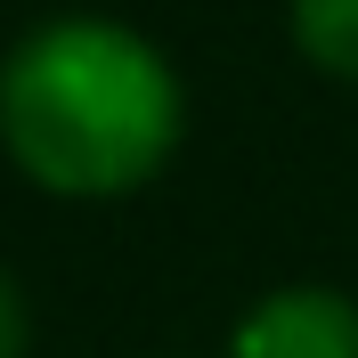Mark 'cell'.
<instances>
[{
  "label": "cell",
  "mask_w": 358,
  "mask_h": 358,
  "mask_svg": "<svg viewBox=\"0 0 358 358\" xmlns=\"http://www.w3.org/2000/svg\"><path fill=\"white\" fill-rule=\"evenodd\" d=\"M179 131L171 57L122 17H49L0 57V147L49 196H131L179 155Z\"/></svg>",
  "instance_id": "1"
},
{
  "label": "cell",
  "mask_w": 358,
  "mask_h": 358,
  "mask_svg": "<svg viewBox=\"0 0 358 358\" xmlns=\"http://www.w3.org/2000/svg\"><path fill=\"white\" fill-rule=\"evenodd\" d=\"M228 358H358V301L342 285H277L228 326Z\"/></svg>",
  "instance_id": "2"
},
{
  "label": "cell",
  "mask_w": 358,
  "mask_h": 358,
  "mask_svg": "<svg viewBox=\"0 0 358 358\" xmlns=\"http://www.w3.org/2000/svg\"><path fill=\"white\" fill-rule=\"evenodd\" d=\"M285 17H293V49L317 73L358 82V0H293Z\"/></svg>",
  "instance_id": "3"
},
{
  "label": "cell",
  "mask_w": 358,
  "mask_h": 358,
  "mask_svg": "<svg viewBox=\"0 0 358 358\" xmlns=\"http://www.w3.org/2000/svg\"><path fill=\"white\" fill-rule=\"evenodd\" d=\"M33 350V310H24V285L0 268V358H24Z\"/></svg>",
  "instance_id": "4"
}]
</instances>
